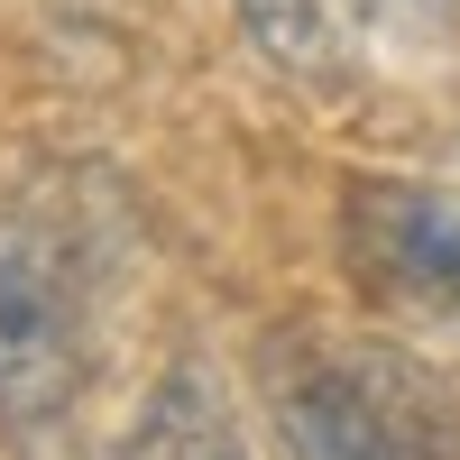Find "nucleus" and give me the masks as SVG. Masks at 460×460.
<instances>
[{"label":"nucleus","mask_w":460,"mask_h":460,"mask_svg":"<svg viewBox=\"0 0 460 460\" xmlns=\"http://www.w3.org/2000/svg\"><path fill=\"white\" fill-rule=\"evenodd\" d=\"M102 368V267L56 203H0V433L47 451Z\"/></svg>","instance_id":"nucleus-1"},{"label":"nucleus","mask_w":460,"mask_h":460,"mask_svg":"<svg viewBox=\"0 0 460 460\" xmlns=\"http://www.w3.org/2000/svg\"><path fill=\"white\" fill-rule=\"evenodd\" d=\"M267 424L286 460H460V396L387 341H277Z\"/></svg>","instance_id":"nucleus-2"},{"label":"nucleus","mask_w":460,"mask_h":460,"mask_svg":"<svg viewBox=\"0 0 460 460\" xmlns=\"http://www.w3.org/2000/svg\"><path fill=\"white\" fill-rule=\"evenodd\" d=\"M341 258L368 295L460 314V194L405 175H350L341 184Z\"/></svg>","instance_id":"nucleus-3"},{"label":"nucleus","mask_w":460,"mask_h":460,"mask_svg":"<svg viewBox=\"0 0 460 460\" xmlns=\"http://www.w3.org/2000/svg\"><path fill=\"white\" fill-rule=\"evenodd\" d=\"M249 28V47L304 93H350L368 74V28L350 19V0H230Z\"/></svg>","instance_id":"nucleus-4"},{"label":"nucleus","mask_w":460,"mask_h":460,"mask_svg":"<svg viewBox=\"0 0 460 460\" xmlns=\"http://www.w3.org/2000/svg\"><path fill=\"white\" fill-rule=\"evenodd\" d=\"M120 460H249L240 405L221 396V377L203 359H175L157 387H147V405L129 414Z\"/></svg>","instance_id":"nucleus-5"},{"label":"nucleus","mask_w":460,"mask_h":460,"mask_svg":"<svg viewBox=\"0 0 460 460\" xmlns=\"http://www.w3.org/2000/svg\"><path fill=\"white\" fill-rule=\"evenodd\" d=\"M350 19L396 47H442V37H460V0H350Z\"/></svg>","instance_id":"nucleus-6"}]
</instances>
